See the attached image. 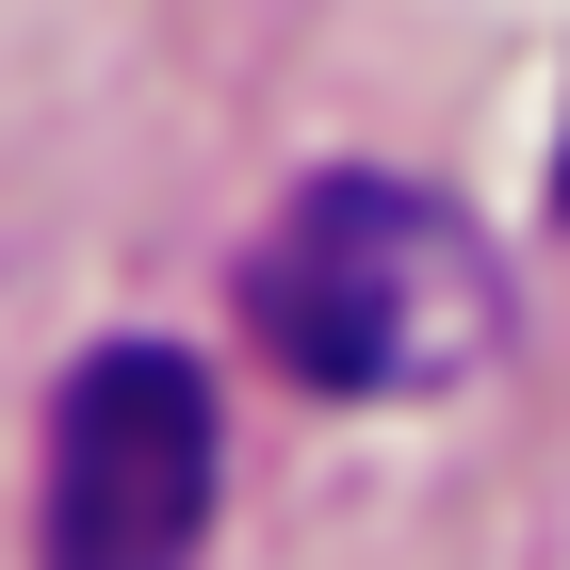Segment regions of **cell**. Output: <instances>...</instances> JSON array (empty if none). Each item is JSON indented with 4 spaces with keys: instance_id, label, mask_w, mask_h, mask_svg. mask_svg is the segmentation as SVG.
Instances as JSON below:
<instances>
[{
    "instance_id": "6da1fadb",
    "label": "cell",
    "mask_w": 570,
    "mask_h": 570,
    "mask_svg": "<svg viewBox=\"0 0 570 570\" xmlns=\"http://www.w3.org/2000/svg\"><path fill=\"white\" fill-rule=\"evenodd\" d=\"M245 326L309 392H456L505 343V262L424 179H309L245 262Z\"/></svg>"
},
{
    "instance_id": "7a4b0ae2",
    "label": "cell",
    "mask_w": 570,
    "mask_h": 570,
    "mask_svg": "<svg viewBox=\"0 0 570 570\" xmlns=\"http://www.w3.org/2000/svg\"><path fill=\"white\" fill-rule=\"evenodd\" d=\"M213 538V375L179 343H98L49 407L33 570H196Z\"/></svg>"
},
{
    "instance_id": "3957f363",
    "label": "cell",
    "mask_w": 570,
    "mask_h": 570,
    "mask_svg": "<svg viewBox=\"0 0 570 570\" xmlns=\"http://www.w3.org/2000/svg\"><path fill=\"white\" fill-rule=\"evenodd\" d=\"M554 213H570V164H554Z\"/></svg>"
}]
</instances>
